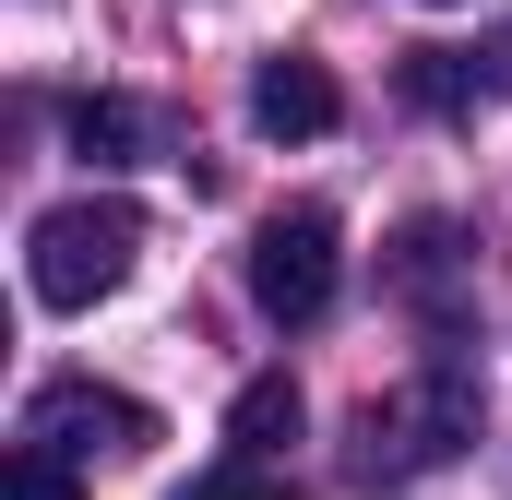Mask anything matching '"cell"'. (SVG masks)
I'll return each instance as SVG.
<instances>
[{
	"label": "cell",
	"mask_w": 512,
	"mask_h": 500,
	"mask_svg": "<svg viewBox=\"0 0 512 500\" xmlns=\"http://www.w3.org/2000/svg\"><path fill=\"white\" fill-rule=\"evenodd\" d=\"M0 500H84V477H72L60 453H36V441H24V453L0 465Z\"/></svg>",
	"instance_id": "obj_9"
},
{
	"label": "cell",
	"mask_w": 512,
	"mask_h": 500,
	"mask_svg": "<svg viewBox=\"0 0 512 500\" xmlns=\"http://www.w3.org/2000/svg\"><path fill=\"white\" fill-rule=\"evenodd\" d=\"M24 441L36 453H143L155 441V405H131V393H108V381H48L36 405H24Z\"/></svg>",
	"instance_id": "obj_4"
},
{
	"label": "cell",
	"mask_w": 512,
	"mask_h": 500,
	"mask_svg": "<svg viewBox=\"0 0 512 500\" xmlns=\"http://www.w3.org/2000/svg\"><path fill=\"white\" fill-rule=\"evenodd\" d=\"M251 120L274 131V143H322V131L346 120V96H334V72H322L310 48H274L251 72Z\"/></svg>",
	"instance_id": "obj_5"
},
{
	"label": "cell",
	"mask_w": 512,
	"mask_h": 500,
	"mask_svg": "<svg viewBox=\"0 0 512 500\" xmlns=\"http://www.w3.org/2000/svg\"><path fill=\"white\" fill-rule=\"evenodd\" d=\"M298 417H310L298 381H286V370H251L239 393H227V453H239V465H274V453L298 441Z\"/></svg>",
	"instance_id": "obj_6"
},
{
	"label": "cell",
	"mask_w": 512,
	"mask_h": 500,
	"mask_svg": "<svg viewBox=\"0 0 512 500\" xmlns=\"http://www.w3.org/2000/svg\"><path fill=\"white\" fill-rule=\"evenodd\" d=\"M72 155H84V167L143 155V108H131V96H84V108H72Z\"/></svg>",
	"instance_id": "obj_7"
},
{
	"label": "cell",
	"mask_w": 512,
	"mask_h": 500,
	"mask_svg": "<svg viewBox=\"0 0 512 500\" xmlns=\"http://www.w3.org/2000/svg\"><path fill=\"white\" fill-rule=\"evenodd\" d=\"M131 262H143V203H120V191L48 203V215L24 227V286H36L48 310H96L108 286H131Z\"/></svg>",
	"instance_id": "obj_1"
},
{
	"label": "cell",
	"mask_w": 512,
	"mask_h": 500,
	"mask_svg": "<svg viewBox=\"0 0 512 500\" xmlns=\"http://www.w3.org/2000/svg\"><path fill=\"white\" fill-rule=\"evenodd\" d=\"M405 96H417V108H465V96H477V48H417V60H405Z\"/></svg>",
	"instance_id": "obj_8"
},
{
	"label": "cell",
	"mask_w": 512,
	"mask_h": 500,
	"mask_svg": "<svg viewBox=\"0 0 512 500\" xmlns=\"http://www.w3.org/2000/svg\"><path fill=\"white\" fill-rule=\"evenodd\" d=\"M179 500H298V489H286L274 465H239V453H227V465H203V477H191Z\"/></svg>",
	"instance_id": "obj_10"
},
{
	"label": "cell",
	"mask_w": 512,
	"mask_h": 500,
	"mask_svg": "<svg viewBox=\"0 0 512 500\" xmlns=\"http://www.w3.org/2000/svg\"><path fill=\"white\" fill-rule=\"evenodd\" d=\"M334 215L322 203H298V215H274L251 239V298H262V322H322L334 310Z\"/></svg>",
	"instance_id": "obj_3"
},
{
	"label": "cell",
	"mask_w": 512,
	"mask_h": 500,
	"mask_svg": "<svg viewBox=\"0 0 512 500\" xmlns=\"http://www.w3.org/2000/svg\"><path fill=\"white\" fill-rule=\"evenodd\" d=\"M477 441V393L453 370H429L417 393H382V405H358V465L370 477H417V465H453Z\"/></svg>",
	"instance_id": "obj_2"
},
{
	"label": "cell",
	"mask_w": 512,
	"mask_h": 500,
	"mask_svg": "<svg viewBox=\"0 0 512 500\" xmlns=\"http://www.w3.org/2000/svg\"><path fill=\"white\" fill-rule=\"evenodd\" d=\"M477 84H501V96H512V36L489 48V60H477Z\"/></svg>",
	"instance_id": "obj_11"
}]
</instances>
